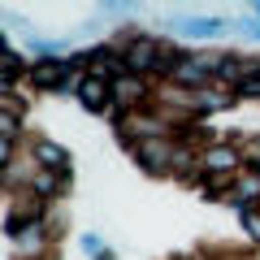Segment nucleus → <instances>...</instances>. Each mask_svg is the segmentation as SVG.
Masks as SVG:
<instances>
[{
  "label": "nucleus",
  "mask_w": 260,
  "mask_h": 260,
  "mask_svg": "<svg viewBox=\"0 0 260 260\" xmlns=\"http://www.w3.org/2000/svg\"><path fill=\"white\" fill-rule=\"evenodd\" d=\"M35 156L39 160H44V165L48 169H65V165H70V152H65V148H56V143H35Z\"/></svg>",
  "instance_id": "obj_8"
},
{
  "label": "nucleus",
  "mask_w": 260,
  "mask_h": 260,
  "mask_svg": "<svg viewBox=\"0 0 260 260\" xmlns=\"http://www.w3.org/2000/svg\"><path fill=\"white\" fill-rule=\"evenodd\" d=\"M182 35H200V39H208V35H217L221 30V22H213V18H204V22H182Z\"/></svg>",
  "instance_id": "obj_9"
},
{
  "label": "nucleus",
  "mask_w": 260,
  "mask_h": 260,
  "mask_svg": "<svg viewBox=\"0 0 260 260\" xmlns=\"http://www.w3.org/2000/svg\"><path fill=\"white\" fill-rule=\"evenodd\" d=\"M204 169L208 174H239V152L225 148V143L221 148H208L204 152Z\"/></svg>",
  "instance_id": "obj_4"
},
{
  "label": "nucleus",
  "mask_w": 260,
  "mask_h": 260,
  "mask_svg": "<svg viewBox=\"0 0 260 260\" xmlns=\"http://www.w3.org/2000/svg\"><path fill=\"white\" fill-rule=\"evenodd\" d=\"M65 74H70V61H39V65H30V83L35 87H61Z\"/></svg>",
  "instance_id": "obj_3"
},
{
  "label": "nucleus",
  "mask_w": 260,
  "mask_h": 260,
  "mask_svg": "<svg viewBox=\"0 0 260 260\" xmlns=\"http://www.w3.org/2000/svg\"><path fill=\"white\" fill-rule=\"evenodd\" d=\"M0 126H5V130H0V135H5V148H13V135H18V113H13V109H5Z\"/></svg>",
  "instance_id": "obj_10"
},
{
  "label": "nucleus",
  "mask_w": 260,
  "mask_h": 260,
  "mask_svg": "<svg viewBox=\"0 0 260 260\" xmlns=\"http://www.w3.org/2000/svg\"><path fill=\"white\" fill-rule=\"evenodd\" d=\"M109 91H113V83L100 78V74H87L83 83H78V100H83V109H91V113H100L104 104H109Z\"/></svg>",
  "instance_id": "obj_2"
},
{
  "label": "nucleus",
  "mask_w": 260,
  "mask_h": 260,
  "mask_svg": "<svg viewBox=\"0 0 260 260\" xmlns=\"http://www.w3.org/2000/svg\"><path fill=\"white\" fill-rule=\"evenodd\" d=\"M143 95H148V87H143L139 78H117V83H113V100H117L121 109H139Z\"/></svg>",
  "instance_id": "obj_5"
},
{
  "label": "nucleus",
  "mask_w": 260,
  "mask_h": 260,
  "mask_svg": "<svg viewBox=\"0 0 260 260\" xmlns=\"http://www.w3.org/2000/svg\"><path fill=\"white\" fill-rule=\"evenodd\" d=\"M135 156H139L148 169H160V165L169 160V148H165L160 139H143V143H135Z\"/></svg>",
  "instance_id": "obj_6"
},
{
  "label": "nucleus",
  "mask_w": 260,
  "mask_h": 260,
  "mask_svg": "<svg viewBox=\"0 0 260 260\" xmlns=\"http://www.w3.org/2000/svg\"><path fill=\"white\" fill-rule=\"evenodd\" d=\"M83 247H87V251L95 256V251H100V234H87V239H83Z\"/></svg>",
  "instance_id": "obj_13"
},
{
  "label": "nucleus",
  "mask_w": 260,
  "mask_h": 260,
  "mask_svg": "<svg viewBox=\"0 0 260 260\" xmlns=\"http://www.w3.org/2000/svg\"><path fill=\"white\" fill-rule=\"evenodd\" d=\"M126 65L135 70V74H143V70H160V44H156V39H148V35L130 39V48H126Z\"/></svg>",
  "instance_id": "obj_1"
},
{
  "label": "nucleus",
  "mask_w": 260,
  "mask_h": 260,
  "mask_svg": "<svg viewBox=\"0 0 260 260\" xmlns=\"http://www.w3.org/2000/svg\"><path fill=\"white\" fill-rule=\"evenodd\" d=\"M243 230H247L251 239L260 243V213H251V208H243Z\"/></svg>",
  "instance_id": "obj_11"
},
{
  "label": "nucleus",
  "mask_w": 260,
  "mask_h": 260,
  "mask_svg": "<svg viewBox=\"0 0 260 260\" xmlns=\"http://www.w3.org/2000/svg\"><path fill=\"white\" fill-rule=\"evenodd\" d=\"M204 74H208V65H200L195 56H182V65H178L169 78H174V83H204Z\"/></svg>",
  "instance_id": "obj_7"
},
{
  "label": "nucleus",
  "mask_w": 260,
  "mask_h": 260,
  "mask_svg": "<svg viewBox=\"0 0 260 260\" xmlns=\"http://www.w3.org/2000/svg\"><path fill=\"white\" fill-rule=\"evenodd\" d=\"M239 91H243V95H260V74L247 78V83H239Z\"/></svg>",
  "instance_id": "obj_12"
}]
</instances>
